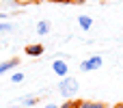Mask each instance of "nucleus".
<instances>
[{
    "mask_svg": "<svg viewBox=\"0 0 123 108\" xmlns=\"http://www.w3.org/2000/svg\"><path fill=\"white\" fill-rule=\"evenodd\" d=\"M58 91H61L63 97H74L78 93V80L71 78V76H65L61 80V84H58Z\"/></svg>",
    "mask_w": 123,
    "mask_h": 108,
    "instance_id": "nucleus-1",
    "label": "nucleus"
},
{
    "mask_svg": "<svg viewBox=\"0 0 123 108\" xmlns=\"http://www.w3.org/2000/svg\"><path fill=\"white\" fill-rule=\"evenodd\" d=\"M102 65H104V58H102V56H91V58H86V61L80 63V69H82V71H95V69H99Z\"/></svg>",
    "mask_w": 123,
    "mask_h": 108,
    "instance_id": "nucleus-2",
    "label": "nucleus"
},
{
    "mask_svg": "<svg viewBox=\"0 0 123 108\" xmlns=\"http://www.w3.org/2000/svg\"><path fill=\"white\" fill-rule=\"evenodd\" d=\"M52 71H54L56 76L65 78V76H69V65H67L63 58H56V61H52Z\"/></svg>",
    "mask_w": 123,
    "mask_h": 108,
    "instance_id": "nucleus-3",
    "label": "nucleus"
},
{
    "mask_svg": "<svg viewBox=\"0 0 123 108\" xmlns=\"http://www.w3.org/2000/svg\"><path fill=\"white\" fill-rule=\"evenodd\" d=\"M28 56H41L43 54V45L41 43H30V45H26V50H24Z\"/></svg>",
    "mask_w": 123,
    "mask_h": 108,
    "instance_id": "nucleus-4",
    "label": "nucleus"
},
{
    "mask_svg": "<svg viewBox=\"0 0 123 108\" xmlns=\"http://www.w3.org/2000/svg\"><path fill=\"white\" fill-rule=\"evenodd\" d=\"M78 24H80L82 30H89V28L93 26V19H91L89 15H78Z\"/></svg>",
    "mask_w": 123,
    "mask_h": 108,
    "instance_id": "nucleus-5",
    "label": "nucleus"
},
{
    "mask_svg": "<svg viewBox=\"0 0 123 108\" xmlns=\"http://www.w3.org/2000/svg\"><path fill=\"white\" fill-rule=\"evenodd\" d=\"M13 67H17V58H11V61L0 63V76H2V74H6V71H9V69H13Z\"/></svg>",
    "mask_w": 123,
    "mask_h": 108,
    "instance_id": "nucleus-6",
    "label": "nucleus"
},
{
    "mask_svg": "<svg viewBox=\"0 0 123 108\" xmlns=\"http://www.w3.org/2000/svg\"><path fill=\"white\" fill-rule=\"evenodd\" d=\"M35 30H37V35H48V32H50V22H45V19L39 22Z\"/></svg>",
    "mask_w": 123,
    "mask_h": 108,
    "instance_id": "nucleus-7",
    "label": "nucleus"
},
{
    "mask_svg": "<svg viewBox=\"0 0 123 108\" xmlns=\"http://www.w3.org/2000/svg\"><path fill=\"white\" fill-rule=\"evenodd\" d=\"M80 108H106V104L104 102H80Z\"/></svg>",
    "mask_w": 123,
    "mask_h": 108,
    "instance_id": "nucleus-8",
    "label": "nucleus"
},
{
    "mask_svg": "<svg viewBox=\"0 0 123 108\" xmlns=\"http://www.w3.org/2000/svg\"><path fill=\"white\" fill-rule=\"evenodd\" d=\"M37 102H39V100H37V97H26V100H24V102H22V104H24V106H35V104H37Z\"/></svg>",
    "mask_w": 123,
    "mask_h": 108,
    "instance_id": "nucleus-9",
    "label": "nucleus"
},
{
    "mask_svg": "<svg viewBox=\"0 0 123 108\" xmlns=\"http://www.w3.org/2000/svg\"><path fill=\"white\" fill-rule=\"evenodd\" d=\"M58 108H80V102H65L63 106H58Z\"/></svg>",
    "mask_w": 123,
    "mask_h": 108,
    "instance_id": "nucleus-10",
    "label": "nucleus"
},
{
    "mask_svg": "<svg viewBox=\"0 0 123 108\" xmlns=\"http://www.w3.org/2000/svg\"><path fill=\"white\" fill-rule=\"evenodd\" d=\"M11 80H13V82H22V80H24V74H19V71H15V74L11 76Z\"/></svg>",
    "mask_w": 123,
    "mask_h": 108,
    "instance_id": "nucleus-11",
    "label": "nucleus"
},
{
    "mask_svg": "<svg viewBox=\"0 0 123 108\" xmlns=\"http://www.w3.org/2000/svg\"><path fill=\"white\" fill-rule=\"evenodd\" d=\"M11 28H13L11 24H6V22H0V32H9Z\"/></svg>",
    "mask_w": 123,
    "mask_h": 108,
    "instance_id": "nucleus-12",
    "label": "nucleus"
},
{
    "mask_svg": "<svg viewBox=\"0 0 123 108\" xmlns=\"http://www.w3.org/2000/svg\"><path fill=\"white\" fill-rule=\"evenodd\" d=\"M52 2H58V4H67V2H74V0H52Z\"/></svg>",
    "mask_w": 123,
    "mask_h": 108,
    "instance_id": "nucleus-13",
    "label": "nucleus"
},
{
    "mask_svg": "<svg viewBox=\"0 0 123 108\" xmlns=\"http://www.w3.org/2000/svg\"><path fill=\"white\" fill-rule=\"evenodd\" d=\"M74 2H76V4H84L86 0H74Z\"/></svg>",
    "mask_w": 123,
    "mask_h": 108,
    "instance_id": "nucleus-14",
    "label": "nucleus"
},
{
    "mask_svg": "<svg viewBox=\"0 0 123 108\" xmlns=\"http://www.w3.org/2000/svg\"><path fill=\"white\" fill-rule=\"evenodd\" d=\"M45 108H58V106H56V104H48Z\"/></svg>",
    "mask_w": 123,
    "mask_h": 108,
    "instance_id": "nucleus-15",
    "label": "nucleus"
},
{
    "mask_svg": "<svg viewBox=\"0 0 123 108\" xmlns=\"http://www.w3.org/2000/svg\"><path fill=\"white\" fill-rule=\"evenodd\" d=\"M115 108H123V104H117V106H115Z\"/></svg>",
    "mask_w": 123,
    "mask_h": 108,
    "instance_id": "nucleus-16",
    "label": "nucleus"
},
{
    "mask_svg": "<svg viewBox=\"0 0 123 108\" xmlns=\"http://www.w3.org/2000/svg\"><path fill=\"white\" fill-rule=\"evenodd\" d=\"M4 2H9V4H11V2H15V0H4Z\"/></svg>",
    "mask_w": 123,
    "mask_h": 108,
    "instance_id": "nucleus-17",
    "label": "nucleus"
},
{
    "mask_svg": "<svg viewBox=\"0 0 123 108\" xmlns=\"http://www.w3.org/2000/svg\"><path fill=\"white\" fill-rule=\"evenodd\" d=\"M37 2H48V0H37Z\"/></svg>",
    "mask_w": 123,
    "mask_h": 108,
    "instance_id": "nucleus-18",
    "label": "nucleus"
},
{
    "mask_svg": "<svg viewBox=\"0 0 123 108\" xmlns=\"http://www.w3.org/2000/svg\"><path fill=\"white\" fill-rule=\"evenodd\" d=\"M22 2H28V0H22Z\"/></svg>",
    "mask_w": 123,
    "mask_h": 108,
    "instance_id": "nucleus-19",
    "label": "nucleus"
}]
</instances>
